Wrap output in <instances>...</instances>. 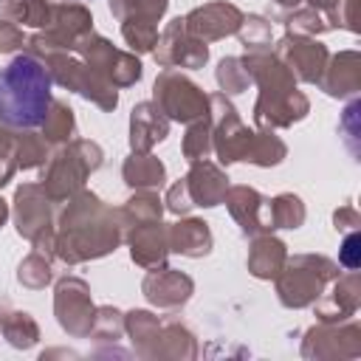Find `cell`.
<instances>
[{
  "label": "cell",
  "instance_id": "1",
  "mask_svg": "<svg viewBox=\"0 0 361 361\" xmlns=\"http://www.w3.org/2000/svg\"><path fill=\"white\" fill-rule=\"evenodd\" d=\"M127 234L118 206H107L96 192L79 189L56 214L54 257L65 265H82L113 254Z\"/></svg>",
  "mask_w": 361,
  "mask_h": 361
},
{
  "label": "cell",
  "instance_id": "2",
  "mask_svg": "<svg viewBox=\"0 0 361 361\" xmlns=\"http://www.w3.org/2000/svg\"><path fill=\"white\" fill-rule=\"evenodd\" d=\"M251 85H257L254 124L257 130H288L307 118L310 99L296 87L293 73L276 59L274 51H254L240 56Z\"/></svg>",
  "mask_w": 361,
  "mask_h": 361
},
{
  "label": "cell",
  "instance_id": "3",
  "mask_svg": "<svg viewBox=\"0 0 361 361\" xmlns=\"http://www.w3.org/2000/svg\"><path fill=\"white\" fill-rule=\"evenodd\" d=\"M51 76L34 54H17L0 68V124L8 130H37L51 104Z\"/></svg>",
  "mask_w": 361,
  "mask_h": 361
},
{
  "label": "cell",
  "instance_id": "4",
  "mask_svg": "<svg viewBox=\"0 0 361 361\" xmlns=\"http://www.w3.org/2000/svg\"><path fill=\"white\" fill-rule=\"evenodd\" d=\"M104 164V149L90 138H71L59 144L42 169L39 186L51 197V203H65L79 189H85V180Z\"/></svg>",
  "mask_w": 361,
  "mask_h": 361
},
{
  "label": "cell",
  "instance_id": "5",
  "mask_svg": "<svg viewBox=\"0 0 361 361\" xmlns=\"http://www.w3.org/2000/svg\"><path fill=\"white\" fill-rule=\"evenodd\" d=\"M338 274H341L338 262L324 254H293L285 259L282 271L274 276L276 299L288 310L310 307Z\"/></svg>",
  "mask_w": 361,
  "mask_h": 361
},
{
  "label": "cell",
  "instance_id": "6",
  "mask_svg": "<svg viewBox=\"0 0 361 361\" xmlns=\"http://www.w3.org/2000/svg\"><path fill=\"white\" fill-rule=\"evenodd\" d=\"M11 217H14V228L23 240H28L34 245V251L45 254L48 259H54V248H56V217H54V203L45 195V189L39 183H20L14 189V200H11Z\"/></svg>",
  "mask_w": 361,
  "mask_h": 361
},
{
  "label": "cell",
  "instance_id": "7",
  "mask_svg": "<svg viewBox=\"0 0 361 361\" xmlns=\"http://www.w3.org/2000/svg\"><path fill=\"white\" fill-rule=\"evenodd\" d=\"M42 65L51 76V82H56L59 87L93 102L99 110L113 113L118 107V87H113L110 82H104L96 71H90L76 54L71 51H54L42 56Z\"/></svg>",
  "mask_w": 361,
  "mask_h": 361
},
{
  "label": "cell",
  "instance_id": "8",
  "mask_svg": "<svg viewBox=\"0 0 361 361\" xmlns=\"http://www.w3.org/2000/svg\"><path fill=\"white\" fill-rule=\"evenodd\" d=\"M90 31H93V14L87 6L73 3V0L54 3L51 23L25 39V51L34 54L37 59H42L45 54H54V51H71L73 54L76 42L82 37H87Z\"/></svg>",
  "mask_w": 361,
  "mask_h": 361
},
{
  "label": "cell",
  "instance_id": "9",
  "mask_svg": "<svg viewBox=\"0 0 361 361\" xmlns=\"http://www.w3.org/2000/svg\"><path fill=\"white\" fill-rule=\"evenodd\" d=\"M73 54L90 68L96 71L104 82H110L113 87H133L141 76H144V65L138 59V54L133 51H121L116 48L107 37L90 31L87 37H82L73 48Z\"/></svg>",
  "mask_w": 361,
  "mask_h": 361
},
{
  "label": "cell",
  "instance_id": "10",
  "mask_svg": "<svg viewBox=\"0 0 361 361\" xmlns=\"http://www.w3.org/2000/svg\"><path fill=\"white\" fill-rule=\"evenodd\" d=\"M152 102L169 121L189 124L209 116V93L175 68H164L152 82Z\"/></svg>",
  "mask_w": 361,
  "mask_h": 361
},
{
  "label": "cell",
  "instance_id": "11",
  "mask_svg": "<svg viewBox=\"0 0 361 361\" xmlns=\"http://www.w3.org/2000/svg\"><path fill=\"white\" fill-rule=\"evenodd\" d=\"M209 121H212V152L223 166L237 164L245 158L254 130L243 124L237 107L226 93H209Z\"/></svg>",
  "mask_w": 361,
  "mask_h": 361
},
{
  "label": "cell",
  "instance_id": "12",
  "mask_svg": "<svg viewBox=\"0 0 361 361\" xmlns=\"http://www.w3.org/2000/svg\"><path fill=\"white\" fill-rule=\"evenodd\" d=\"M302 358L307 361H350L361 355V324L358 322H319L305 330Z\"/></svg>",
  "mask_w": 361,
  "mask_h": 361
},
{
  "label": "cell",
  "instance_id": "13",
  "mask_svg": "<svg viewBox=\"0 0 361 361\" xmlns=\"http://www.w3.org/2000/svg\"><path fill=\"white\" fill-rule=\"evenodd\" d=\"M93 293L90 285L82 276L65 274L54 285V316L56 324L71 336V338H87L93 327Z\"/></svg>",
  "mask_w": 361,
  "mask_h": 361
},
{
  "label": "cell",
  "instance_id": "14",
  "mask_svg": "<svg viewBox=\"0 0 361 361\" xmlns=\"http://www.w3.org/2000/svg\"><path fill=\"white\" fill-rule=\"evenodd\" d=\"M152 56H155L158 68H189V71H197V68H203L209 62V45L186 31L183 17H175L158 34Z\"/></svg>",
  "mask_w": 361,
  "mask_h": 361
},
{
  "label": "cell",
  "instance_id": "15",
  "mask_svg": "<svg viewBox=\"0 0 361 361\" xmlns=\"http://www.w3.org/2000/svg\"><path fill=\"white\" fill-rule=\"evenodd\" d=\"M276 59L293 73L296 82H305V85H316L324 65H327V45L319 42L316 37H305V34H290L285 31V37L276 42L274 48Z\"/></svg>",
  "mask_w": 361,
  "mask_h": 361
},
{
  "label": "cell",
  "instance_id": "16",
  "mask_svg": "<svg viewBox=\"0 0 361 361\" xmlns=\"http://www.w3.org/2000/svg\"><path fill=\"white\" fill-rule=\"evenodd\" d=\"M183 23L192 37H197L209 45V42L237 34V28L243 23V11H240V6H234L228 0H212V3L195 6L189 14H183Z\"/></svg>",
  "mask_w": 361,
  "mask_h": 361
},
{
  "label": "cell",
  "instance_id": "17",
  "mask_svg": "<svg viewBox=\"0 0 361 361\" xmlns=\"http://www.w3.org/2000/svg\"><path fill=\"white\" fill-rule=\"evenodd\" d=\"M141 293L158 310H180L195 293V279L178 268H169V265L155 268L144 276Z\"/></svg>",
  "mask_w": 361,
  "mask_h": 361
},
{
  "label": "cell",
  "instance_id": "18",
  "mask_svg": "<svg viewBox=\"0 0 361 361\" xmlns=\"http://www.w3.org/2000/svg\"><path fill=\"white\" fill-rule=\"evenodd\" d=\"M124 243L130 245V259L144 268V271H155V268H166L169 259V237H166V223L164 220H149V223H138L127 231Z\"/></svg>",
  "mask_w": 361,
  "mask_h": 361
},
{
  "label": "cell",
  "instance_id": "19",
  "mask_svg": "<svg viewBox=\"0 0 361 361\" xmlns=\"http://www.w3.org/2000/svg\"><path fill=\"white\" fill-rule=\"evenodd\" d=\"M330 293H322L310 307L319 322H347L361 307V276L358 271L338 274L330 282Z\"/></svg>",
  "mask_w": 361,
  "mask_h": 361
},
{
  "label": "cell",
  "instance_id": "20",
  "mask_svg": "<svg viewBox=\"0 0 361 361\" xmlns=\"http://www.w3.org/2000/svg\"><path fill=\"white\" fill-rule=\"evenodd\" d=\"M330 99H353L361 90V54L358 51H338L327 56V65L316 82Z\"/></svg>",
  "mask_w": 361,
  "mask_h": 361
},
{
  "label": "cell",
  "instance_id": "21",
  "mask_svg": "<svg viewBox=\"0 0 361 361\" xmlns=\"http://www.w3.org/2000/svg\"><path fill=\"white\" fill-rule=\"evenodd\" d=\"M183 180H186V189H189V195H192V203L200 206V209H214V206H220L226 189L231 186L226 169H223L220 164L209 161V158L189 164V172L183 175Z\"/></svg>",
  "mask_w": 361,
  "mask_h": 361
},
{
  "label": "cell",
  "instance_id": "22",
  "mask_svg": "<svg viewBox=\"0 0 361 361\" xmlns=\"http://www.w3.org/2000/svg\"><path fill=\"white\" fill-rule=\"evenodd\" d=\"M265 200L254 186H245V183H237V186H228L226 195H223V203L228 209V214L234 217V223L240 226V231L245 237H257L262 231H268V223H265Z\"/></svg>",
  "mask_w": 361,
  "mask_h": 361
},
{
  "label": "cell",
  "instance_id": "23",
  "mask_svg": "<svg viewBox=\"0 0 361 361\" xmlns=\"http://www.w3.org/2000/svg\"><path fill=\"white\" fill-rule=\"evenodd\" d=\"M166 135H169V118L161 113V107L152 99L138 102L130 110V149L133 152H149Z\"/></svg>",
  "mask_w": 361,
  "mask_h": 361
},
{
  "label": "cell",
  "instance_id": "24",
  "mask_svg": "<svg viewBox=\"0 0 361 361\" xmlns=\"http://www.w3.org/2000/svg\"><path fill=\"white\" fill-rule=\"evenodd\" d=\"M166 237H169V254H180V257H209L214 248V237L212 228L203 217H180L178 223H166Z\"/></svg>",
  "mask_w": 361,
  "mask_h": 361
},
{
  "label": "cell",
  "instance_id": "25",
  "mask_svg": "<svg viewBox=\"0 0 361 361\" xmlns=\"http://www.w3.org/2000/svg\"><path fill=\"white\" fill-rule=\"evenodd\" d=\"M161 319L152 310L133 307L124 313V336L130 338V347L144 361H158V341H161Z\"/></svg>",
  "mask_w": 361,
  "mask_h": 361
},
{
  "label": "cell",
  "instance_id": "26",
  "mask_svg": "<svg viewBox=\"0 0 361 361\" xmlns=\"http://www.w3.org/2000/svg\"><path fill=\"white\" fill-rule=\"evenodd\" d=\"M285 259H288V245H285V240H279L274 231H262V234L251 237L248 259H245L251 276L271 282V279L282 271Z\"/></svg>",
  "mask_w": 361,
  "mask_h": 361
},
{
  "label": "cell",
  "instance_id": "27",
  "mask_svg": "<svg viewBox=\"0 0 361 361\" xmlns=\"http://www.w3.org/2000/svg\"><path fill=\"white\" fill-rule=\"evenodd\" d=\"M121 178L130 189H161L166 183V166L152 152H130L121 164Z\"/></svg>",
  "mask_w": 361,
  "mask_h": 361
},
{
  "label": "cell",
  "instance_id": "28",
  "mask_svg": "<svg viewBox=\"0 0 361 361\" xmlns=\"http://www.w3.org/2000/svg\"><path fill=\"white\" fill-rule=\"evenodd\" d=\"M192 358H197L195 333L180 322H164L158 341V361H192Z\"/></svg>",
  "mask_w": 361,
  "mask_h": 361
},
{
  "label": "cell",
  "instance_id": "29",
  "mask_svg": "<svg viewBox=\"0 0 361 361\" xmlns=\"http://www.w3.org/2000/svg\"><path fill=\"white\" fill-rule=\"evenodd\" d=\"M307 217V209H305V200L293 192H279L274 195L271 200H265V223H268V231H276V228H299Z\"/></svg>",
  "mask_w": 361,
  "mask_h": 361
},
{
  "label": "cell",
  "instance_id": "30",
  "mask_svg": "<svg viewBox=\"0 0 361 361\" xmlns=\"http://www.w3.org/2000/svg\"><path fill=\"white\" fill-rule=\"evenodd\" d=\"M54 0H0V20L42 31L51 23Z\"/></svg>",
  "mask_w": 361,
  "mask_h": 361
},
{
  "label": "cell",
  "instance_id": "31",
  "mask_svg": "<svg viewBox=\"0 0 361 361\" xmlns=\"http://www.w3.org/2000/svg\"><path fill=\"white\" fill-rule=\"evenodd\" d=\"M73 133H76V116H73L71 104L62 102V99H51V104L45 110V118L39 124V135L51 147H59V144L71 141Z\"/></svg>",
  "mask_w": 361,
  "mask_h": 361
},
{
  "label": "cell",
  "instance_id": "32",
  "mask_svg": "<svg viewBox=\"0 0 361 361\" xmlns=\"http://www.w3.org/2000/svg\"><path fill=\"white\" fill-rule=\"evenodd\" d=\"M121 209V217L127 223V231L138 223H149V220H161L164 217V200L158 197V189H133V195L124 200ZM127 237V234H124Z\"/></svg>",
  "mask_w": 361,
  "mask_h": 361
},
{
  "label": "cell",
  "instance_id": "33",
  "mask_svg": "<svg viewBox=\"0 0 361 361\" xmlns=\"http://www.w3.org/2000/svg\"><path fill=\"white\" fill-rule=\"evenodd\" d=\"M285 158H288V144L276 135V130H254L243 161L268 169V166H279Z\"/></svg>",
  "mask_w": 361,
  "mask_h": 361
},
{
  "label": "cell",
  "instance_id": "34",
  "mask_svg": "<svg viewBox=\"0 0 361 361\" xmlns=\"http://www.w3.org/2000/svg\"><path fill=\"white\" fill-rule=\"evenodd\" d=\"M0 333L3 338L14 347V350H31L37 341H39V324L31 313L25 310H11L3 316V324H0Z\"/></svg>",
  "mask_w": 361,
  "mask_h": 361
},
{
  "label": "cell",
  "instance_id": "35",
  "mask_svg": "<svg viewBox=\"0 0 361 361\" xmlns=\"http://www.w3.org/2000/svg\"><path fill=\"white\" fill-rule=\"evenodd\" d=\"M14 141H17V169H39V166H45V161L51 155V144L39 133L14 130Z\"/></svg>",
  "mask_w": 361,
  "mask_h": 361
},
{
  "label": "cell",
  "instance_id": "36",
  "mask_svg": "<svg viewBox=\"0 0 361 361\" xmlns=\"http://www.w3.org/2000/svg\"><path fill=\"white\" fill-rule=\"evenodd\" d=\"M121 37L130 45L133 54H152L158 42V23L149 17H124L121 20Z\"/></svg>",
  "mask_w": 361,
  "mask_h": 361
},
{
  "label": "cell",
  "instance_id": "37",
  "mask_svg": "<svg viewBox=\"0 0 361 361\" xmlns=\"http://www.w3.org/2000/svg\"><path fill=\"white\" fill-rule=\"evenodd\" d=\"M237 37L245 48V54H254V51H271V42H274V25L268 17L262 14H243V23L237 28Z\"/></svg>",
  "mask_w": 361,
  "mask_h": 361
},
{
  "label": "cell",
  "instance_id": "38",
  "mask_svg": "<svg viewBox=\"0 0 361 361\" xmlns=\"http://www.w3.org/2000/svg\"><path fill=\"white\" fill-rule=\"evenodd\" d=\"M285 28H288L290 34L319 37V34L333 31V20H330L327 11H319V8H310V6H299V8H293V11L285 17Z\"/></svg>",
  "mask_w": 361,
  "mask_h": 361
},
{
  "label": "cell",
  "instance_id": "39",
  "mask_svg": "<svg viewBox=\"0 0 361 361\" xmlns=\"http://www.w3.org/2000/svg\"><path fill=\"white\" fill-rule=\"evenodd\" d=\"M180 152H183V158L189 164L203 161V158L212 155V121H209V116L186 124V133H183V141H180Z\"/></svg>",
  "mask_w": 361,
  "mask_h": 361
},
{
  "label": "cell",
  "instance_id": "40",
  "mask_svg": "<svg viewBox=\"0 0 361 361\" xmlns=\"http://www.w3.org/2000/svg\"><path fill=\"white\" fill-rule=\"evenodd\" d=\"M121 336H124V313L113 305H99L93 313V327L87 338L99 344H116Z\"/></svg>",
  "mask_w": 361,
  "mask_h": 361
},
{
  "label": "cell",
  "instance_id": "41",
  "mask_svg": "<svg viewBox=\"0 0 361 361\" xmlns=\"http://www.w3.org/2000/svg\"><path fill=\"white\" fill-rule=\"evenodd\" d=\"M214 79H217V87L220 93L226 96H237V93H245L248 85H251V76L243 65L240 56H223L214 68Z\"/></svg>",
  "mask_w": 361,
  "mask_h": 361
},
{
  "label": "cell",
  "instance_id": "42",
  "mask_svg": "<svg viewBox=\"0 0 361 361\" xmlns=\"http://www.w3.org/2000/svg\"><path fill=\"white\" fill-rule=\"evenodd\" d=\"M51 279H54L51 259L45 254H39V251H31L17 265V282L23 288H28V290H42L45 285H51Z\"/></svg>",
  "mask_w": 361,
  "mask_h": 361
},
{
  "label": "cell",
  "instance_id": "43",
  "mask_svg": "<svg viewBox=\"0 0 361 361\" xmlns=\"http://www.w3.org/2000/svg\"><path fill=\"white\" fill-rule=\"evenodd\" d=\"M110 14L121 23L124 17H149V20H161L169 8V0H107Z\"/></svg>",
  "mask_w": 361,
  "mask_h": 361
},
{
  "label": "cell",
  "instance_id": "44",
  "mask_svg": "<svg viewBox=\"0 0 361 361\" xmlns=\"http://www.w3.org/2000/svg\"><path fill=\"white\" fill-rule=\"evenodd\" d=\"M338 130H341L344 144L350 147V152L358 158V155H361V149H358V138H361V102H358L355 96H353L350 104L344 107L341 121H338Z\"/></svg>",
  "mask_w": 361,
  "mask_h": 361
},
{
  "label": "cell",
  "instance_id": "45",
  "mask_svg": "<svg viewBox=\"0 0 361 361\" xmlns=\"http://www.w3.org/2000/svg\"><path fill=\"white\" fill-rule=\"evenodd\" d=\"M17 172V141H14V130H8L6 124H0V189L14 178Z\"/></svg>",
  "mask_w": 361,
  "mask_h": 361
},
{
  "label": "cell",
  "instance_id": "46",
  "mask_svg": "<svg viewBox=\"0 0 361 361\" xmlns=\"http://www.w3.org/2000/svg\"><path fill=\"white\" fill-rule=\"evenodd\" d=\"M164 209H166V212H172V214H178V217H183V214H189V212L195 209L192 195H189V189H186V180H183V178H178V180L166 189Z\"/></svg>",
  "mask_w": 361,
  "mask_h": 361
},
{
  "label": "cell",
  "instance_id": "47",
  "mask_svg": "<svg viewBox=\"0 0 361 361\" xmlns=\"http://www.w3.org/2000/svg\"><path fill=\"white\" fill-rule=\"evenodd\" d=\"M358 11H361V0H341L330 14L333 17V28H347L350 34H358L361 31Z\"/></svg>",
  "mask_w": 361,
  "mask_h": 361
},
{
  "label": "cell",
  "instance_id": "48",
  "mask_svg": "<svg viewBox=\"0 0 361 361\" xmlns=\"http://www.w3.org/2000/svg\"><path fill=\"white\" fill-rule=\"evenodd\" d=\"M361 265V234L358 231H347L341 251H338V268L344 271H358Z\"/></svg>",
  "mask_w": 361,
  "mask_h": 361
},
{
  "label": "cell",
  "instance_id": "49",
  "mask_svg": "<svg viewBox=\"0 0 361 361\" xmlns=\"http://www.w3.org/2000/svg\"><path fill=\"white\" fill-rule=\"evenodd\" d=\"M25 34H23V28L17 25V23H11V20H0V54H14V51H20L23 45H25Z\"/></svg>",
  "mask_w": 361,
  "mask_h": 361
},
{
  "label": "cell",
  "instance_id": "50",
  "mask_svg": "<svg viewBox=\"0 0 361 361\" xmlns=\"http://www.w3.org/2000/svg\"><path fill=\"white\" fill-rule=\"evenodd\" d=\"M333 226H336V231H358V226H361V214L355 212V206L353 203H344V206H338L336 212H333Z\"/></svg>",
  "mask_w": 361,
  "mask_h": 361
},
{
  "label": "cell",
  "instance_id": "51",
  "mask_svg": "<svg viewBox=\"0 0 361 361\" xmlns=\"http://www.w3.org/2000/svg\"><path fill=\"white\" fill-rule=\"evenodd\" d=\"M338 3H341V0H274V6L282 8V11H293V8H299V6H310V8L327 11V14H333V8H336ZM330 20H333V17H330Z\"/></svg>",
  "mask_w": 361,
  "mask_h": 361
},
{
  "label": "cell",
  "instance_id": "52",
  "mask_svg": "<svg viewBox=\"0 0 361 361\" xmlns=\"http://www.w3.org/2000/svg\"><path fill=\"white\" fill-rule=\"evenodd\" d=\"M6 220H8V203L0 197V228L6 226Z\"/></svg>",
  "mask_w": 361,
  "mask_h": 361
},
{
  "label": "cell",
  "instance_id": "53",
  "mask_svg": "<svg viewBox=\"0 0 361 361\" xmlns=\"http://www.w3.org/2000/svg\"><path fill=\"white\" fill-rule=\"evenodd\" d=\"M3 316H6V313H0V324H3Z\"/></svg>",
  "mask_w": 361,
  "mask_h": 361
}]
</instances>
